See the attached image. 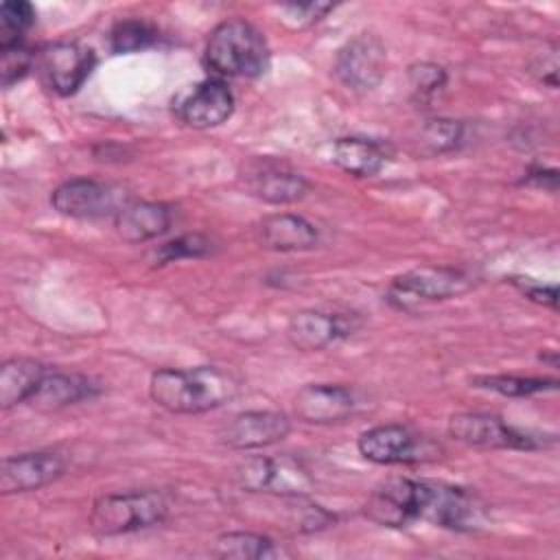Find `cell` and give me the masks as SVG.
Returning a JSON list of instances; mask_svg holds the SVG:
<instances>
[{
	"label": "cell",
	"mask_w": 560,
	"mask_h": 560,
	"mask_svg": "<svg viewBox=\"0 0 560 560\" xmlns=\"http://www.w3.org/2000/svg\"><path fill=\"white\" fill-rule=\"evenodd\" d=\"M232 112L234 94L219 79H206L175 101V116L192 129L219 127L232 116Z\"/></svg>",
	"instance_id": "7c38bea8"
},
{
	"label": "cell",
	"mask_w": 560,
	"mask_h": 560,
	"mask_svg": "<svg viewBox=\"0 0 560 560\" xmlns=\"http://www.w3.org/2000/svg\"><path fill=\"white\" fill-rule=\"evenodd\" d=\"M173 210L162 201H129L114 217L116 234L127 243H144L171 228Z\"/></svg>",
	"instance_id": "d6986e66"
},
{
	"label": "cell",
	"mask_w": 560,
	"mask_h": 560,
	"mask_svg": "<svg viewBox=\"0 0 560 560\" xmlns=\"http://www.w3.org/2000/svg\"><path fill=\"white\" fill-rule=\"evenodd\" d=\"M523 184L538 186V188H545L549 192H556V188H558V173L553 168H532L523 177Z\"/></svg>",
	"instance_id": "836d02e7"
},
{
	"label": "cell",
	"mask_w": 560,
	"mask_h": 560,
	"mask_svg": "<svg viewBox=\"0 0 560 560\" xmlns=\"http://www.w3.org/2000/svg\"><path fill=\"white\" fill-rule=\"evenodd\" d=\"M409 83L418 96H431L446 83V72L442 66L431 61H420L409 66Z\"/></svg>",
	"instance_id": "1f68e13d"
},
{
	"label": "cell",
	"mask_w": 560,
	"mask_h": 560,
	"mask_svg": "<svg viewBox=\"0 0 560 560\" xmlns=\"http://www.w3.org/2000/svg\"><path fill=\"white\" fill-rule=\"evenodd\" d=\"M357 407V398L350 387L332 383H311L298 389L293 398V411L308 424H332L348 418Z\"/></svg>",
	"instance_id": "e0dca14e"
},
{
	"label": "cell",
	"mask_w": 560,
	"mask_h": 560,
	"mask_svg": "<svg viewBox=\"0 0 560 560\" xmlns=\"http://www.w3.org/2000/svg\"><path fill=\"white\" fill-rule=\"evenodd\" d=\"M35 22V9L24 0H7L0 4V48L22 44L24 33Z\"/></svg>",
	"instance_id": "83f0119b"
},
{
	"label": "cell",
	"mask_w": 560,
	"mask_h": 560,
	"mask_svg": "<svg viewBox=\"0 0 560 560\" xmlns=\"http://www.w3.org/2000/svg\"><path fill=\"white\" fill-rule=\"evenodd\" d=\"M168 514V501L158 490L112 492L94 499L90 527L96 536H120L160 525Z\"/></svg>",
	"instance_id": "3957f363"
},
{
	"label": "cell",
	"mask_w": 560,
	"mask_h": 560,
	"mask_svg": "<svg viewBox=\"0 0 560 560\" xmlns=\"http://www.w3.org/2000/svg\"><path fill=\"white\" fill-rule=\"evenodd\" d=\"M0 50H2V63H0L2 85L11 88L35 66V52L24 44L0 48Z\"/></svg>",
	"instance_id": "4dcf8cb0"
},
{
	"label": "cell",
	"mask_w": 560,
	"mask_h": 560,
	"mask_svg": "<svg viewBox=\"0 0 560 560\" xmlns=\"http://www.w3.org/2000/svg\"><path fill=\"white\" fill-rule=\"evenodd\" d=\"M472 287V278L446 265L413 267L392 280L387 287V302L400 311H413L420 304L442 302L466 293Z\"/></svg>",
	"instance_id": "277c9868"
},
{
	"label": "cell",
	"mask_w": 560,
	"mask_h": 560,
	"mask_svg": "<svg viewBox=\"0 0 560 560\" xmlns=\"http://www.w3.org/2000/svg\"><path fill=\"white\" fill-rule=\"evenodd\" d=\"M387 72V50L372 33L350 37L335 57L337 79L357 92L374 90Z\"/></svg>",
	"instance_id": "30bf717a"
},
{
	"label": "cell",
	"mask_w": 560,
	"mask_h": 560,
	"mask_svg": "<svg viewBox=\"0 0 560 560\" xmlns=\"http://www.w3.org/2000/svg\"><path fill=\"white\" fill-rule=\"evenodd\" d=\"M203 57L223 77L254 79L267 72L271 52L265 35L252 22L230 18L210 31Z\"/></svg>",
	"instance_id": "7a4b0ae2"
},
{
	"label": "cell",
	"mask_w": 560,
	"mask_h": 560,
	"mask_svg": "<svg viewBox=\"0 0 560 560\" xmlns=\"http://www.w3.org/2000/svg\"><path fill=\"white\" fill-rule=\"evenodd\" d=\"M280 22L289 28H306L319 22L328 11H332L330 2H287L278 7Z\"/></svg>",
	"instance_id": "f546056e"
},
{
	"label": "cell",
	"mask_w": 560,
	"mask_h": 560,
	"mask_svg": "<svg viewBox=\"0 0 560 560\" xmlns=\"http://www.w3.org/2000/svg\"><path fill=\"white\" fill-rule=\"evenodd\" d=\"M512 282L525 293V298H529L532 302L545 304L549 308L558 306V289L556 284H542V282H534L529 278H512Z\"/></svg>",
	"instance_id": "d6a6232c"
},
{
	"label": "cell",
	"mask_w": 560,
	"mask_h": 560,
	"mask_svg": "<svg viewBox=\"0 0 560 560\" xmlns=\"http://www.w3.org/2000/svg\"><path fill=\"white\" fill-rule=\"evenodd\" d=\"M66 470V462L59 453L33 451L4 457L0 464V492H31L57 481Z\"/></svg>",
	"instance_id": "5bb4252c"
},
{
	"label": "cell",
	"mask_w": 560,
	"mask_h": 560,
	"mask_svg": "<svg viewBox=\"0 0 560 560\" xmlns=\"http://www.w3.org/2000/svg\"><path fill=\"white\" fill-rule=\"evenodd\" d=\"M94 66V50L79 42H52L35 52V68L44 85L59 96L74 94Z\"/></svg>",
	"instance_id": "ba28073f"
},
{
	"label": "cell",
	"mask_w": 560,
	"mask_h": 560,
	"mask_svg": "<svg viewBox=\"0 0 560 560\" xmlns=\"http://www.w3.org/2000/svg\"><path fill=\"white\" fill-rule=\"evenodd\" d=\"M98 394V385L88 376L68 374V372H48L35 394L28 398V405L37 411L50 413L63 407L77 405L81 400H90Z\"/></svg>",
	"instance_id": "44dd1931"
},
{
	"label": "cell",
	"mask_w": 560,
	"mask_h": 560,
	"mask_svg": "<svg viewBox=\"0 0 560 560\" xmlns=\"http://www.w3.org/2000/svg\"><path fill=\"white\" fill-rule=\"evenodd\" d=\"M291 431V420L280 411L254 409L234 416L221 431V442L236 451L265 448L282 442Z\"/></svg>",
	"instance_id": "2e32d148"
},
{
	"label": "cell",
	"mask_w": 560,
	"mask_h": 560,
	"mask_svg": "<svg viewBox=\"0 0 560 560\" xmlns=\"http://www.w3.org/2000/svg\"><path fill=\"white\" fill-rule=\"evenodd\" d=\"M158 39V28L142 20V18H127L118 20L109 28V50L116 55H127V52H138L147 46H151Z\"/></svg>",
	"instance_id": "484cf974"
},
{
	"label": "cell",
	"mask_w": 560,
	"mask_h": 560,
	"mask_svg": "<svg viewBox=\"0 0 560 560\" xmlns=\"http://www.w3.org/2000/svg\"><path fill=\"white\" fill-rule=\"evenodd\" d=\"M418 518L453 532H472L483 521V503L464 488L420 481Z\"/></svg>",
	"instance_id": "8992f818"
},
{
	"label": "cell",
	"mask_w": 560,
	"mask_h": 560,
	"mask_svg": "<svg viewBox=\"0 0 560 560\" xmlns=\"http://www.w3.org/2000/svg\"><path fill=\"white\" fill-rule=\"evenodd\" d=\"M48 374L46 365L28 357H11L0 365V407L9 409L28 398Z\"/></svg>",
	"instance_id": "7402d4cb"
},
{
	"label": "cell",
	"mask_w": 560,
	"mask_h": 560,
	"mask_svg": "<svg viewBox=\"0 0 560 560\" xmlns=\"http://www.w3.org/2000/svg\"><path fill=\"white\" fill-rule=\"evenodd\" d=\"M210 252H212V243L208 236L199 232H188L160 245V249L155 252V262L164 265L182 258H201V256H208Z\"/></svg>",
	"instance_id": "f1b7e54d"
},
{
	"label": "cell",
	"mask_w": 560,
	"mask_h": 560,
	"mask_svg": "<svg viewBox=\"0 0 560 560\" xmlns=\"http://www.w3.org/2000/svg\"><path fill=\"white\" fill-rule=\"evenodd\" d=\"M448 435L475 448H518L532 451L545 446L536 435L505 424L501 418L483 411H462L451 416Z\"/></svg>",
	"instance_id": "9c48e42d"
},
{
	"label": "cell",
	"mask_w": 560,
	"mask_h": 560,
	"mask_svg": "<svg viewBox=\"0 0 560 560\" xmlns=\"http://www.w3.org/2000/svg\"><path fill=\"white\" fill-rule=\"evenodd\" d=\"M470 383L479 389H488L510 398L534 396L542 392H551L558 387L556 378H534V376H516V374H483L470 378Z\"/></svg>",
	"instance_id": "d4e9b609"
},
{
	"label": "cell",
	"mask_w": 560,
	"mask_h": 560,
	"mask_svg": "<svg viewBox=\"0 0 560 560\" xmlns=\"http://www.w3.org/2000/svg\"><path fill=\"white\" fill-rule=\"evenodd\" d=\"M212 553L225 560H271L289 556L269 536L256 532H225L214 538Z\"/></svg>",
	"instance_id": "cb8c5ba5"
},
{
	"label": "cell",
	"mask_w": 560,
	"mask_h": 560,
	"mask_svg": "<svg viewBox=\"0 0 560 560\" xmlns=\"http://www.w3.org/2000/svg\"><path fill=\"white\" fill-rule=\"evenodd\" d=\"M357 448L368 462L381 466L427 462L435 459L440 453V446H435L429 438L413 433L405 424L372 427L359 435Z\"/></svg>",
	"instance_id": "52a82bcc"
},
{
	"label": "cell",
	"mask_w": 560,
	"mask_h": 560,
	"mask_svg": "<svg viewBox=\"0 0 560 560\" xmlns=\"http://www.w3.org/2000/svg\"><path fill=\"white\" fill-rule=\"evenodd\" d=\"M319 241L317 228L300 214H269L258 225V243L273 252H304Z\"/></svg>",
	"instance_id": "ffe728a7"
},
{
	"label": "cell",
	"mask_w": 560,
	"mask_h": 560,
	"mask_svg": "<svg viewBox=\"0 0 560 560\" xmlns=\"http://www.w3.org/2000/svg\"><path fill=\"white\" fill-rule=\"evenodd\" d=\"M418 479L389 477L363 503V514L383 527H405L418 521Z\"/></svg>",
	"instance_id": "4fadbf2b"
},
{
	"label": "cell",
	"mask_w": 560,
	"mask_h": 560,
	"mask_svg": "<svg viewBox=\"0 0 560 560\" xmlns=\"http://www.w3.org/2000/svg\"><path fill=\"white\" fill-rule=\"evenodd\" d=\"M464 136V125L453 118H433L420 129V153L422 155H442L459 147Z\"/></svg>",
	"instance_id": "4316f807"
},
{
	"label": "cell",
	"mask_w": 560,
	"mask_h": 560,
	"mask_svg": "<svg viewBox=\"0 0 560 560\" xmlns=\"http://www.w3.org/2000/svg\"><path fill=\"white\" fill-rule=\"evenodd\" d=\"M354 328V317L317 308H304L289 319L287 339L293 348L302 352H315L352 335Z\"/></svg>",
	"instance_id": "9a60e30c"
},
{
	"label": "cell",
	"mask_w": 560,
	"mask_h": 560,
	"mask_svg": "<svg viewBox=\"0 0 560 560\" xmlns=\"http://www.w3.org/2000/svg\"><path fill=\"white\" fill-rule=\"evenodd\" d=\"M385 151L378 142L368 138H337L332 144V162L354 175V177H372L385 166Z\"/></svg>",
	"instance_id": "603a6c76"
},
{
	"label": "cell",
	"mask_w": 560,
	"mask_h": 560,
	"mask_svg": "<svg viewBox=\"0 0 560 560\" xmlns=\"http://www.w3.org/2000/svg\"><path fill=\"white\" fill-rule=\"evenodd\" d=\"M241 389L234 372L219 365L162 368L151 374V400L171 413H203L230 402Z\"/></svg>",
	"instance_id": "6da1fadb"
},
{
	"label": "cell",
	"mask_w": 560,
	"mask_h": 560,
	"mask_svg": "<svg viewBox=\"0 0 560 560\" xmlns=\"http://www.w3.org/2000/svg\"><path fill=\"white\" fill-rule=\"evenodd\" d=\"M234 479L247 492H267L291 499H302L315 488L308 470L291 455H254L236 466Z\"/></svg>",
	"instance_id": "5b68a950"
},
{
	"label": "cell",
	"mask_w": 560,
	"mask_h": 560,
	"mask_svg": "<svg viewBox=\"0 0 560 560\" xmlns=\"http://www.w3.org/2000/svg\"><path fill=\"white\" fill-rule=\"evenodd\" d=\"M254 197L265 203L287 206L306 197L311 184L300 173L278 162H262L254 168L247 182Z\"/></svg>",
	"instance_id": "ac0fdd59"
},
{
	"label": "cell",
	"mask_w": 560,
	"mask_h": 560,
	"mask_svg": "<svg viewBox=\"0 0 560 560\" xmlns=\"http://www.w3.org/2000/svg\"><path fill=\"white\" fill-rule=\"evenodd\" d=\"M50 206L70 219H101L116 217L125 203H120L118 188L90 177H74L52 190Z\"/></svg>",
	"instance_id": "8fae6325"
}]
</instances>
